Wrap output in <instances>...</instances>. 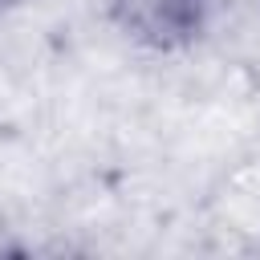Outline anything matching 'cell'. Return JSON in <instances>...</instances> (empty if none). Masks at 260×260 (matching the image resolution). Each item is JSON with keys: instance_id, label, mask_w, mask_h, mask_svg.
Instances as JSON below:
<instances>
[{"instance_id": "1", "label": "cell", "mask_w": 260, "mask_h": 260, "mask_svg": "<svg viewBox=\"0 0 260 260\" xmlns=\"http://www.w3.org/2000/svg\"><path fill=\"white\" fill-rule=\"evenodd\" d=\"M106 16L134 45L150 53H179L207 28L211 0H106Z\"/></svg>"}, {"instance_id": "2", "label": "cell", "mask_w": 260, "mask_h": 260, "mask_svg": "<svg viewBox=\"0 0 260 260\" xmlns=\"http://www.w3.org/2000/svg\"><path fill=\"white\" fill-rule=\"evenodd\" d=\"M8 4H12V0H0V12H4V8H8Z\"/></svg>"}]
</instances>
